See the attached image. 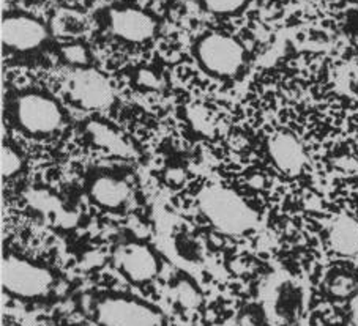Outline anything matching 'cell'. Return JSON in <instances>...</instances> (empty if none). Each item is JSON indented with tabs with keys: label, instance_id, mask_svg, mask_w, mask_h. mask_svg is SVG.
<instances>
[{
	"label": "cell",
	"instance_id": "22",
	"mask_svg": "<svg viewBox=\"0 0 358 326\" xmlns=\"http://www.w3.org/2000/svg\"><path fill=\"white\" fill-rule=\"evenodd\" d=\"M349 320L352 326H358V288L349 298Z\"/></svg>",
	"mask_w": 358,
	"mask_h": 326
},
{
	"label": "cell",
	"instance_id": "20",
	"mask_svg": "<svg viewBox=\"0 0 358 326\" xmlns=\"http://www.w3.org/2000/svg\"><path fill=\"white\" fill-rule=\"evenodd\" d=\"M238 326H264V311L257 306H248L240 312Z\"/></svg>",
	"mask_w": 358,
	"mask_h": 326
},
{
	"label": "cell",
	"instance_id": "9",
	"mask_svg": "<svg viewBox=\"0 0 358 326\" xmlns=\"http://www.w3.org/2000/svg\"><path fill=\"white\" fill-rule=\"evenodd\" d=\"M110 35L131 45L150 41L158 32V20L138 7H113L106 13Z\"/></svg>",
	"mask_w": 358,
	"mask_h": 326
},
{
	"label": "cell",
	"instance_id": "10",
	"mask_svg": "<svg viewBox=\"0 0 358 326\" xmlns=\"http://www.w3.org/2000/svg\"><path fill=\"white\" fill-rule=\"evenodd\" d=\"M267 151L275 168L287 177H299L308 163L303 144L289 131H278L267 140Z\"/></svg>",
	"mask_w": 358,
	"mask_h": 326
},
{
	"label": "cell",
	"instance_id": "17",
	"mask_svg": "<svg viewBox=\"0 0 358 326\" xmlns=\"http://www.w3.org/2000/svg\"><path fill=\"white\" fill-rule=\"evenodd\" d=\"M60 55L64 61L70 64L73 68H84L90 66V52L85 45L79 41L66 43L60 47Z\"/></svg>",
	"mask_w": 358,
	"mask_h": 326
},
{
	"label": "cell",
	"instance_id": "15",
	"mask_svg": "<svg viewBox=\"0 0 358 326\" xmlns=\"http://www.w3.org/2000/svg\"><path fill=\"white\" fill-rule=\"evenodd\" d=\"M172 293H174L176 303L183 307V309H196L202 301L199 288H197L194 282L188 278L178 279L176 282V286L172 287Z\"/></svg>",
	"mask_w": 358,
	"mask_h": 326
},
{
	"label": "cell",
	"instance_id": "19",
	"mask_svg": "<svg viewBox=\"0 0 358 326\" xmlns=\"http://www.w3.org/2000/svg\"><path fill=\"white\" fill-rule=\"evenodd\" d=\"M176 249L178 252V255L188 262H199L202 257V249L199 242H196V238L188 237V235H182L177 238L176 242Z\"/></svg>",
	"mask_w": 358,
	"mask_h": 326
},
{
	"label": "cell",
	"instance_id": "4",
	"mask_svg": "<svg viewBox=\"0 0 358 326\" xmlns=\"http://www.w3.org/2000/svg\"><path fill=\"white\" fill-rule=\"evenodd\" d=\"M0 278L3 292L20 299L46 298L57 282L51 268L13 252L3 254Z\"/></svg>",
	"mask_w": 358,
	"mask_h": 326
},
{
	"label": "cell",
	"instance_id": "2",
	"mask_svg": "<svg viewBox=\"0 0 358 326\" xmlns=\"http://www.w3.org/2000/svg\"><path fill=\"white\" fill-rule=\"evenodd\" d=\"M197 205L210 225L220 233L240 237L257 225V213L242 195L224 186H207L197 195Z\"/></svg>",
	"mask_w": 358,
	"mask_h": 326
},
{
	"label": "cell",
	"instance_id": "3",
	"mask_svg": "<svg viewBox=\"0 0 358 326\" xmlns=\"http://www.w3.org/2000/svg\"><path fill=\"white\" fill-rule=\"evenodd\" d=\"M193 55L203 73L218 79L237 77L248 61L242 41L221 32H208L199 36L193 47Z\"/></svg>",
	"mask_w": 358,
	"mask_h": 326
},
{
	"label": "cell",
	"instance_id": "16",
	"mask_svg": "<svg viewBox=\"0 0 358 326\" xmlns=\"http://www.w3.org/2000/svg\"><path fill=\"white\" fill-rule=\"evenodd\" d=\"M203 11L220 16V17H227V16H236L248 7L250 0H197Z\"/></svg>",
	"mask_w": 358,
	"mask_h": 326
},
{
	"label": "cell",
	"instance_id": "7",
	"mask_svg": "<svg viewBox=\"0 0 358 326\" xmlns=\"http://www.w3.org/2000/svg\"><path fill=\"white\" fill-rule=\"evenodd\" d=\"M113 263L134 286H147L162 273V260L150 244L139 239L122 242L113 252Z\"/></svg>",
	"mask_w": 358,
	"mask_h": 326
},
{
	"label": "cell",
	"instance_id": "8",
	"mask_svg": "<svg viewBox=\"0 0 358 326\" xmlns=\"http://www.w3.org/2000/svg\"><path fill=\"white\" fill-rule=\"evenodd\" d=\"M0 38L8 51L26 54L45 45L49 38V29L38 17L16 11L3 16Z\"/></svg>",
	"mask_w": 358,
	"mask_h": 326
},
{
	"label": "cell",
	"instance_id": "21",
	"mask_svg": "<svg viewBox=\"0 0 358 326\" xmlns=\"http://www.w3.org/2000/svg\"><path fill=\"white\" fill-rule=\"evenodd\" d=\"M136 82H138V85H141V87H145L150 90H157L159 87L158 76L150 70H141L138 75H136Z\"/></svg>",
	"mask_w": 358,
	"mask_h": 326
},
{
	"label": "cell",
	"instance_id": "5",
	"mask_svg": "<svg viewBox=\"0 0 358 326\" xmlns=\"http://www.w3.org/2000/svg\"><path fill=\"white\" fill-rule=\"evenodd\" d=\"M92 318L98 326H166L164 313L157 306L117 293L96 298L92 304Z\"/></svg>",
	"mask_w": 358,
	"mask_h": 326
},
{
	"label": "cell",
	"instance_id": "18",
	"mask_svg": "<svg viewBox=\"0 0 358 326\" xmlns=\"http://www.w3.org/2000/svg\"><path fill=\"white\" fill-rule=\"evenodd\" d=\"M24 168V159L20 150L8 144H3L2 147V177L3 178H13L20 174Z\"/></svg>",
	"mask_w": 358,
	"mask_h": 326
},
{
	"label": "cell",
	"instance_id": "13",
	"mask_svg": "<svg viewBox=\"0 0 358 326\" xmlns=\"http://www.w3.org/2000/svg\"><path fill=\"white\" fill-rule=\"evenodd\" d=\"M329 244L338 255H358V221L345 213L333 219L329 229Z\"/></svg>",
	"mask_w": 358,
	"mask_h": 326
},
{
	"label": "cell",
	"instance_id": "11",
	"mask_svg": "<svg viewBox=\"0 0 358 326\" xmlns=\"http://www.w3.org/2000/svg\"><path fill=\"white\" fill-rule=\"evenodd\" d=\"M131 194L133 188L128 180L123 177L106 174V172L90 177L87 183L89 199L103 210H122L131 200Z\"/></svg>",
	"mask_w": 358,
	"mask_h": 326
},
{
	"label": "cell",
	"instance_id": "12",
	"mask_svg": "<svg viewBox=\"0 0 358 326\" xmlns=\"http://www.w3.org/2000/svg\"><path fill=\"white\" fill-rule=\"evenodd\" d=\"M84 126L85 134L92 140V144L98 147L100 150L119 158L133 156L131 144L113 125H109V123L103 120L92 119Z\"/></svg>",
	"mask_w": 358,
	"mask_h": 326
},
{
	"label": "cell",
	"instance_id": "1",
	"mask_svg": "<svg viewBox=\"0 0 358 326\" xmlns=\"http://www.w3.org/2000/svg\"><path fill=\"white\" fill-rule=\"evenodd\" d=\"M8 119L29 138H49L64 128L65 110L46 91L29 89L8 98Z\"/></svg>",
	"mask_w": 358,
	"mask_h": 326
},
{
	"label": "cell",
	"instance_id": "23",
	"mask_svg": "<svg viewBox=\"0 0 358 326\" xmlns=\"http://www.w3.org/2000/svg\"><path fill=\"white\" fill-rule=\"evenodd\" d=\"M349 2H354V3H358V0H349Z\"/></svg>",
	"mask_w": 358,
	"mask_h": 326
},
{
	"label": "cell",
	"instance_id": "14",
	"mask_svg": "<svg viewBox=\"0 0 358 326\" xmlns=\"http://www.w3.org/2000/svg\"><path fill=\"white\" fill-rule=\"evenodd\" d=\"M358 281L352 273L345 269L331 272L325 281V290L335 299H348L357 292Z\"/></svg>",
	"mask_w": 358,
	"mask_h": 326
},
{
	"label": "cell",
	"instance_id": "6",
	"mask_svg": "<svg viewBox=\"0 0 358 326\" xmlns=\"http://www.w3.org/2000/svg\"><path fill=\"white\" fill-rule=\"evenodd\" d=\"M68 101L83 110H104L113 106L115 94L109 79L94 66L71 68L65 79Z\"/></svg>",
	"mask_w": 358,
	"mask_h": 326
}]
</instances>
